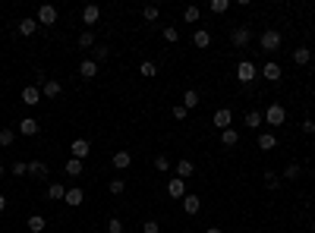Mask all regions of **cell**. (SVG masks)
<instances>
[{
    "label": "cell",
    "mask_w": 315,
    "mask_h": 233,
    "mask_svg": "<svg viewBox=\"0 0 315 233\" xmlns=\"http://www.w3.org/2000/svg\"><path fill=\"white\" fill-rule=\"evenodd\" d=\"M281 44H284V38H281V32H277V29H268V32H262V35H259V48H262V51H268V54L281 51Z\"/></svg>",
    "instance_id": "6da1fadb"
},
{
    "label": "cell",
    "mask_w": 315,
    "mask_h": 233,
    "mask_svg": "<svg viewBox=\"0 0 315 233\" xmlns=\"http://www.w3.org/2000/svg\"><path fill=\"white\" fill-rule=\"evenodd\" d=\"M255 76H259V66H255L252 60H240V63H237V79H240L243 85H246V82H252Z\"/></svg>",
    "instance_id": "7a4b0ae2"
},
{
    "label": "cell",
    "mask_w": 315,
    "mask_h": 233,
    "mask_svg": "<svg viewBox=\"0 0 315 233\" xmlns=\"http://www.w3.org/2000/svg\"><path fill=\"white\" fill-rule=\"evenodd\" d=\"M230 41H233V48H246V44L252 41V29L249 26H237L230 32Z\"/></svg>",
    "instance_id": "3957f363"
},
{
    "label": "cell",
    "mask_w": 315,
    "mask_h": 233,
    "mask_svg": "<svg viewBox=\"0 0 315 233\" xmlns=\"http://www.w3.org/2000/svg\"><path fill=\"white\" fill-rule=\"evenodd\" d=\"M265 120L271 123V126H284V120H287V110H284V104H271V107L265 110Z\"/></svg>",
    "instance_id": "277c9868"
},
{
    "label": "cell",
    "mask_w": 315,
    "mask_h": 233,
    "mask_svg": "<svg viewBox=\"0 0 315 233\" xmlns=\"http://www.w3.org/2000/svg\"><path fill=\"white\" fill-rule=\"evenodd\" d=\"M69 155H73L76 161H85V158L91 155V145L85 142V139H76V142H73V145H69Z\"/></svg>",
    "instance_id": "5b68a950"
},
{
    "label": "cell",
    "mask_w": 315,
    "mask_h": 233,
    "mask_svg": "<svg viewBox=\"0 0 315 233\" xmlns=\"http://www.w3.org/2000/svg\"><path fill=\"white\" fill-rule=\"evenodd\" d=\"M281 76H284V69L277 66L274 60H268V63L262 66V79H268V82H281Z\"/></svg>",
    "instance_id": "8992f818"
},
{
    "label": "cell",
    "mask_w": 315,
    "mask_h": 233,
    "mask_svg": "<svg viewBox=\"0 0 315 233\" xmlns=\"http://www.w3.org/2000/svg\"><path fill=\"white\" fill-rule=\"evenodd\" d=\"M38 130H41V123L35 120V117H26V120H19V136H38Z\"/></svg>",
    "instance_id": "52a82bcc"
},
{
    "label": "cell",
    "mask_w": 315,
    "mask_h": 233,
    "mask_svg": "<svg viewBox=\"0 0 315 233\" xmlns=\"http://www.w3.org/2000/svg\"><path fill=\"white\" fill-rule=\"evenodd\" d=\"M22 104H29V107L41 104V88L38 85H26V88H22Z\"/></svg>",
    "instance_id": "ba28073f"
},
{
    "label": "cell",
    "mask_w": 315,
    "mask_h": 233,
    "mask_svg": "<svg viewBox=\"0 0 315 233\" xmlns=\"http://www.w3.org/2000/svg\"><path fill=\"white\" fill-rule=\"evenodd\" d=\"M54 22H57V7L44 4V7L38 10V26H54Z\"/></svg>",
    "instance_id": "9c48e42d"
},
{
    "label": "cell",
    "mask_w": 315,
    "mask_h": 233,
    "mask_svg": "<svg viewBox=\"0 0 315 233\" xmlns=\"http://www.w3.org/2000/svg\"><path fill=\"white\" fill-rule=\"evenodd\" d=\"M180 202H183V211L186 214H199V208H202V199H199V195H192V192H186Z\"/></svg>",
    "instance_id": "30bf717a"
},
{
    "label": "cell",
    "mask_w": 315,
    "mask_h": 233,
    "mask_svg": "<svg viewBox=\"0 0 315 233\" xmlns=\"http://www.w3.org/2000/svg\"><path fill=\"white\" fill-rule=\"evenodd\" d=\"M167 195H170V199H183V195H186V180L170 177V183H167Z\"/></svg>",
    "instance_id": "8fae6325"
},
{
    "label": "cell",
    "mask_w": 315,
    "mask_h": 233,
    "mask_svg": "<svg viewBox=\"0 0 315 233\" xmlns=\"http://www.w3.org/2000/svg\"><path fill=\"white\" fill-rule=\"evenodd\" d=\"M98 19H101V7L98 4H85L82 7V22H85V26H95Z\"/></svg>",
    "instance_id": "7c38bea8"
},
{
    "label": "cell",
    "mask_w": 315,
    "mask_h": 233,
    "mask_svg": "<svg viewBox=\"0 0 315 233\" xmlns=\"http://www.w3.org/2000/svg\"><path fill=\"white\" fill-rule=\"evenodd\" d=\"M60 91H63L60 79H48V82L41 85V98H60Z\"/></svg>",
    "instance_id": "4fadbf2b"
},
{
    "label": "cell",
    "mask_w": 315,
    "mask_h": 233,
    "mask_svg": "<svg viewBox=\"0 0 315 233\" xmlns=\"http://www.w3.org/2000/svg\"><path fill=\"white\" fill-rule=\"evenodd\" d=\"M16 32L22 35V38H29V35H35V32H38V19H32V16H26V19H19V26H16Z\"/></svg>",
    "instance_id": "5bb4252c"
},
{
    "label": "cell",
    "mask_w": 315,
    "mask_h": 233,
    "mask_svg": "<svg viewBox=\"0 0 315 233\" xmlns=\"http://www.w3.org/2000/svg\"><path fill=\"white\" fill-rule=\"evenodd\" d=\"M230 123H233V113H230L227 107H221V110H215V126H218V130H221V133H224V130H230Z\"/></svg>",
    "instance_id": "9a60e30c"
},
{
    "label": "cell",
    "mask_w": 315,
    "mask_h": 233,
    "mask_svg": "<svg viewBox=\"0 0 315 233\" xmlns=\"http://www.w3.org/2000/svg\"><path fill=\"white\" fill-rule=\"evenodd\" d=\"M29 177L32 180H48V164H44V161H29Z\"/></svg>",
    "instance_id": "2e32d148"
},
{
    "label": "cell",
    "mask_w": 315,
    "mask_h": 233,
    "mask_svg": "<svg viewBox=\"0 0 315 233\" xmlns=\"http://www.w3.org/2000/svg\"><path fill=\"white\" fill-rule=\"evenodd\" d=\"M111 161H114V167H117V170H126V167L133 164V151H114V158H111Z\"/></svg>",
    "instance_id": "e0dca14e"
},
{
    "label": "cell",
    "mask_w": 315,
    "mask_h": 233,
    "mask_svg": "<svg viewBox=\"0 0 315 233\" xmlns=\"http://www.w3.org/2000/svg\"><path fill=\"white\" fill-rule=\"evenodd\" d=\"M69 208H79L85 202V195H82V189H79V186H73V189H66V199H63Z\"/></svg>",
    "instance_id": "ac0fdd59"
},
{
    "label": "cell",
    "mask_w": 315,
    "mask_h": 233,
    "mask_svg": "<svg viewBox=\"0 0 315 233\" xmlns=\"http://www.w3.org/2000/svg\"><path fill=\"white\" fill-rule=\"evenodd\" d=\"M79 76H82V79H95L98 76V63L95 60H82V63H79Z\"/></svg>",
    "instance_id": "d6986e66"
},
{
    "label": "cell",
    "mask_w": 315,
    "mask_h": 233,
    "mask_svg": "<svg viewBox=\"0 0 315 233\" xmlns=\"http://www.w3.org/2000/svg\"><path fill=\"white\" fill-rule=\"evenodd\" d=\"M192 44H195V48H208V44H212V32H208V29H195Z\"/></svg>",
    "instance_id": "ffe728a7"
},
{
    "label": "cell",
    "mask_w": 315,
    "mask_h": 233,
    "mask_svg": "<svg viewBox=\"0 0 315 233\" xmlns=\"http://www.w3.org/2000/svg\"><path fill=\"white\" fill-rule=\"evenodd\" d=\"M48 199L63 202V199H66V186H63V183H51V186H48Z\"/></svg>",
    "instance_id": "44dd1931"
},
{
    "label": "cell",
    "mask_w": 315,
    "mask_h": 233,
    "mask_svg": "<svg viewBox=\"0 0 315 233\" xmlns=\"http://www.w3.org/2000/svg\"><path fill=\"white\" fill-rule=\"evenodd\" d=\"M192 173H195V164H192L189 158H183L180 164H177V177H180V180H186V177H192Z\"/></svg>",
    "instance_id": "7402d4cb"
},
{
    "label": "cell",
    "mask_w": 315,
    "mask_h": 233,
    "mask_svg": "<svg viewBox=\"0 0 315 233\" xmlns=\"http://www.w3.org/2000/svg\"><path fill=\"white\" fill-rule=\"evenodd\" d=\"M274 145H277V136L274 133H259V148L262 151H271Z\"/></svg>",
    "instance_id": "603a6c76"
},
{
    "label": "cell",
    "mask_w": 315,
    "mask_h": 233,
    "mask_svg": "<svg viewBox=\"0 0 315 233\" xmlns=\"http://www.w3.org/2000/svg\"><path fill=\"white\" fill-rule=\"evenodd\" d=\"M309 60H312V51H309V48H296V51H293V63H296V66H306Z\"/></svg>",
    "instance_id": "cb8c5ba5"
},
{
    "label": "cell",
    "mask_w": 315,
    "mask_h": 233,
    "mask_svg": "<svg viewBox=\"0 0 315 233\" xmlns=\"http://www.w3.org/2000/svg\"><path fill=\"white\" fill-rule=\"evenodd\" d=\"M183 107L186 110H192V107H199V91H183Z\"/></svg>",
    "instance_id": "d4e9b609"
},
{
    "label": "cell",
    "mask_w": 315,
    "mask_h": 233,
    "mask_svg": "<svg viewBox=\"0 0 315 233\" xmlns=\"http://www.w3.org/2000/svg\"><path fill=\"white\" fill-rule=\"evenodd\" d=\"M262 123H265V113H259V110H249L246 113V126H249V130H259Z\"/></svg>",
    "instance_id": "484cf974"
},
{
    "label": "cell",
    "mask_w": 315,
    "mask_h": 233,
    "mask_svg": "<svg viewBox=\"0 0 315 233\" xmlns=\"http://www.w3.org/2000/svg\"><path fill=\"white\" fill-rule=\"evenodd\" d=\"M221 142H224L227 148H233V145L240 142V133L237 130H224V133H221Z\"/></svg>",
    "instance_id": "4316f807"
},
{
    "label": "cell",
    "mask_w": 315,
    "mask_h": 233,
    "mask_svg": "<svg viewBox=\"0 0 315 233\" xmlns=\"http://www.w3.org/2000/svg\"><path fill=\"white\" fill-rule=\"evenodd\" d=\"M44 227H48V220H44L41 214H32V217H29V230H32V233H41Z\"/></svg>",
    "instance_id": "83f0119b"
},
{
    "label": "cell",
    "mask_w": 315,
    "mask_h": 233,
    "mask_svg": "<svg viewBox=\"0 0 315 233\" xmlns=\"http://www.w3.org/2000/svg\"><path fill=\"white\" fill-rule=\"evenodd\" d=\"M66 173H69V177H82V161L69 158V161H66Z\"/></svg>",
    "instance_id": "f1b7e54d"
},
{
    "label": "cell",
    "mask_w": 315,
    "mask_h": 233,
    "mask_svg": "<svg viewBox=\"0 0 315 233\" xmlns=\"http://www.w3.org/2000/svg\"><path fill=\"white\" fill-rule=\"evenodd\" d=\"M208 10H212V13H227V10H230V0H212V4H208Z\"/></svg>",
    "instance_id": "f546056e"
},
{
    "label": "cell",
    "mask_w": 315,
    "mask_h": 233,
    "mask_svg": "<svg viewBox=\"0 0 315 233\" xmlns=\"http://www.w3.org/2000/svg\"><path fill=\"white\" fill-rule=\"evenodd\" d=\"M13 142H16V130H0V145L10 148Z\"/></svg>",
    "instance_id": "4dcf8cb0"
},
{
    "label": "cell",
    "mask_w": 315,
    "mask_h": 233,
    "mask_svg": "<svg viewBox=\"0 0 315 233\" xmlns=\"http://www.w3.org/2000/svg\"><path fill=\"white\" fill-rule=\"evenodd\" d=\"M79 48H82V51L95 48V35H91V32H82V35H79Z\"/></svg>",
    "instance_id": "1f68e13d"
},
{
    "label": "cell",
    "mask_w": 315,
    "mask_h": 233,
    "mask_svg": "<svg viewBox=\"0 0 315 233\" xmlns=\"http://www.w3.org/2000/svg\"><path fill=\"white\" fill-rule=\"evenodd\" d=\"M199 16H202L199 7H186V10H183V19H186V22H199Z\"/></svg>",
    "instance_id": "d6a6232c"
},
{
    "label": "cell",
    "mask_w": 315,
    "mask_h": 233,
    "mask_svg": "<svg viewBox=\"0 0 315 233\" xmlns=\"http://www.w3.org/2000/svg\"><path fill=\"white\" fill-rule=\"evenodd\" d=\"M108 189H111V195H123V189H126V183H123L120 177H117V180H111V183H108Z\"/></svg>",
    "instance_id": "836d02e7"
},
{
    "label": "cell",
    "mask_w": 315,
    "mask_h": 233,
    "mask_svg": "<svg viewBox=\"0 0 315 233\" xmlns=\"http://www.w3.org/2000/svg\"><path fill=\"white\" fill-rule=\"evenodd\" d=\"M299 173H302V167H299V164H287L284 180H299Z\"/></svg>",
    "instance_id": "e575fe53"
},
{
    "label": "cell",
    "mask_w": 315,
    "mask_h": 233,
    "mask_svg": "<svg viewBox=\"0 0 315 233\" xmlns=\"http://www.w3.org/2000/svg\"><path fill=\"white\" fill-rule=\"evenodd\" d=\"M10 173H13V177H26V173H29V164H26V161H16V164L10 167Z\"/></svg>",
    "instance_id": "d590c367"
},
{
    "label": "cell",
    "mask_w": 315,
    "mask_h": 233,
    "mask_svg": "<svg viewBox=\"0 0 315 233\" xmlns=\"http://www.w3.org/2000/svg\"><path fill=\"white\" fill-rule=\"evenodd\" d=\"M164 41H180V29H173V26H164Z\"/></svg>",
    "instance_id": "8d00e7d4"
},
{
    "label": "cell",
    "mask_w": 315,
    "mask_h": 233,
    "mask_svg": "<svg viewBox=\"0 0 315 233\" xmlns=\"http://www.w3.org/2000/svg\"><path fill=\"white\" fill-rule=\"evenodd\" d=\"M108 44H98V48H95V63H104V60H108Z\"/></svg>",
    "instance_id": "74e56055"
},
{
    "label": "cell",
    "mask_w": 315,
    "mask_h": 233,
    "mask_svg": "<svg viewBox=\"0 0 315 233\" xmlns=\"http://www.w3.org/2000/svg\"><path fill=\"white\" fill-rule=\"evenodd\" d=\"M139 73H142V76H158V66L151 63V60H145L142 66H139Z\"/></svg>",
    "instance_id": "f35d334b"
},
{
    "label": "cell",
    "mask_w": 315,
    "mask_h": 233,
    "mask_svg": "<svg viewBox=\"0 0 315 233\" xmlns=\"http://www.w3.org/2000/svg\"><path fill=\"white\" fill-rule=\"evenodd\" d=\"M158 13H161V10H158V7H155V4H148V7H145V10H142V16H145V19H148V22H155V19H158Z\"/></svg>",
    "instance_id": "ab89813d"
},
{
    "label": "cell",
    "mask_w": 315,
    "mask_h": 233,
    "mask_svg": "<svg viewBox=\"0 0 315 233\" xmlns=\"http://www.w3.org/2000/svg\"><path fill=\"white\" fill-rule=\"evenodd\" d=\"M155 167H158V173H167V170H170V161H167L164 155H158V158H155Z\"/></svg>",
    "instance_id": "60d3db41"
},
{
    "label": "cell",
    "mask_w": 315,
    "mask_h": 233,
    "mask_svg": "<svg viewBox=\"0 0 315 233\" xmlns=\"http://www.w3.org/2000/svg\"><path fill=\"white\" fill-rule=\"evenodd\" d=\"M108 233H123V220L120 217H111L108 220Z\"/></svg>",
    "instance_id": "b9f144b4"
},
{
    "label": "cell",
    "mask_w": 315,
    "mask_h": 233,
    "mask_svg": "<svg viewBox=\"0 0 315 233\" xmlns=\"http://www.w3.org/2000/svg\"><path fill=\"white\" fill-rule=\"evenodd\" d=\"M265 186H268V189H277V186H281L277 173H271V170H268V173H265Z\"/></svg>",
    "instance_id": "7bdbcfd3"
},
{
    "label": "cell",
    "mask_w": 315,
    "mask_h": 233,
    "mask_svg": "<svg viewBox=\"0 0 315 233\" xmlns=\"http://www.w3.org/2000/svg\"><path fill=\"white\" fill-rule=\"evenodd\" d=\"M142 233H161L158 220H145V224H142Z\"/></svg>",
    "instance_id": "ee69618b"
},
{
    "label": "cell",
    "mask_w": 315,
    "mask_h": 233,
    "mask_svg": "<svg viewBox=\"0 0 315 233\" xmlns=\"http://www.w3.org/2000/svg\"><path fill=\"white\" fill-rule=\"evenodd\" d=\"M299 130L306 133V136H312V133H315V120H309V117H306V120H302V126H299Z\"/></svg>",
    "instance_id": "f6af8a7d"
},
{
    "label": "cell",
    "mask_w": 315,
    "mask_h": 233,
    "mask_svg": "<svg viewBox=\"0 0 315 233\" xmlns=\"http://www.w3.org/2000/svg\"><path fill=\"white\" fill-rule=\"evenodd\" d=\"M186 113H189V110H186L183 104H177V107H173V117H177V120H186Z\"/></svg>",
    "instance_id": "bcb514c9"
},
{
    "label": "cell",
    "mask_w": 315,
    "mask_h": 233,
    "mask_svg": "<svg viewBox=\"0 0 315 233\" xmlns=\"http://www.w3.org/2000/svg\"><path fill=\"white\" fill-rule=\"evenodd\" d=\"M0 211H7V195H0Z\"/></svg>",
    "instance_id": "7dc6e473"
},
{
    "label": "cell",
    "mask_w": 315,
    "mask_h": 233,
    "mask_svg": "<svg viewBox=\"0 0 315 233\" xmlns=\"http://www.w3.org/2000/svg\"><path fill=\"white\" fill-rule=\"evenodd\" d=\"M205 233H224L221 227H205Z\"/></svg>",
    "instance_id": "c3c4849f"
},
{
    "label": "cell",
    "mask_w": 315,
    "mask_h": 233,
    "mask_svg": "<svg viewBox=\"0 0 315 233\" xmlns=\"http://www.w3.org/2000/svg\"><path fill=\"white\" fill-rule=\"evenodd\" d=\"M4 173H7V167H4V161H0V180H4Z\"/></svg>",
    "instance_id": "681fc988"
},
{
    "label": "cell",
    "mask_w": 315,
    "mask_h": 233,
    "mask_svg": "<svg viewBox=\"0 0 315 233\" xmlns=\"http://www.w3.org/2000/svg\"><path fill=\"white\" fill-rule=\"evenodd\" d=\"M312 233H315V220H312Z\"/></svg>",
    "instance_id": "f907efd6"
},
{
    "label": "cell",
    "mask_w": 315,
    "mask_h": 233,
    "mask_svg": "<svg viewBox=\"0 0 315 233\" xmlns=\"http://www.w3.org/2000/svg\"><path fill=\"white\" fill-rule=\"evenodd\" d=\"M312 136H315V133H312Z\"/></svg>",
    "instance_id": "816d5d0a"
}]
</instances>
